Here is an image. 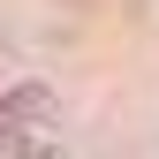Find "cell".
<instances>
[{
    "label": "cell",
    "instance_id": "obj_1",
    "mask_svg": "<svg viewBox=\"0 0 159 159\" xmlns=\"http://www.w3.org/2000/svg\"><path fill=\"white\" fill-rule=\"evenodd\" d=\"M0 114H15V121H46V114H53V91H46V84H15L8 98H0Z\"/></svg>",
    "mask_w": 159,
    "mask_h": 159
}]
</instances>
